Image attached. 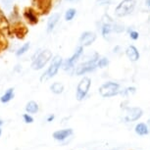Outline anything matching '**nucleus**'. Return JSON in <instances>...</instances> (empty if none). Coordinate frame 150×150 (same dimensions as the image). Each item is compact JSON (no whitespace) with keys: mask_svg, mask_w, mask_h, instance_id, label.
Returning a JSON list of instances; mask_svg holds the SVG:
<instances>
[{"mask_svg":"<svg viewBox=\"0 0 150 150\" xmlns=\"http://www.w3.org/2000/svg\"><path fill=\"white\" fill-rule=\"evenodd\" d=\"M13 97H14V88H9L1 96L0 101H1L2 103H7V102H9Z\"/></svg>","mask_w":150,"mask_h":150,"instance_id":"obj_18","label":"nucleus"},{"mask_svg":"<svg viewBox=\"0 0 150 150\" xmlns=\"http://www.w3.org/2000/svg\"><path fill=\"white\" fill-rule=\"evenodd\" d=\"M62 62H63V60H62L61 56H55V57L52 59L51 64H50L49 68L46 70V72L44 74H42V76L40 77V81H45L54 77L56 74H57L58 70L60 69Z\"/></svg>","mask_w":150,"mask_h":150,"instance_id":"obj_3","label":"nucleus"},{"mask_svg":"<svg viewBox=\"0 0 150 150\" xmlns=\"http://www.w3.org/2000/svg\"><path fill=\"white\" fill-rule=\"evenodd\" d=\"M98 59H99L98 54H95V56L91 59V60L80 64L75 71L76 75L81 76V75H84V74H86V73H89V72L94 71L96 68H97Z\"/></svg>","mask_w":150,"mask_h":150,"instance_id":"obj_4","label":"nucleus"},{"mask_svg":"<svg viewBox=\"0 0 150 150\" xmlns=\"http://www.w3.org/2000/svg\"><path fill=\"white\" fill-rule=\"evenodd\" d=\"M73 134V129H61V131H57L53 134V137L56 140L62 141L68 138L70 135Z\"/></svg>","mask_w":150,"mask_h":150,"instance_id":"obj_15","label":"nucleus"},{"mask_svg":"<svg viewBox=\"0 0 150 150\" xmlns=\"http://www.w3.org/2000/svg\"><path fill=\"white\" fill-rule=\"evenodd\" d=\"M23 118H24V121L26 122L27 124H32L33 122V118L32 117V116H30L28 114H25L24 116H23Z\"/></svg>","mask_w":150,"mask_h":150,"instance_id":"obj_27","label":"nucleus"},{"mask_svg":"<svg viewBox=\"0 0 150 150\" xmlns=\"http://www.w3.org/2000/svg\"><path fill=\"white\" fill-rule=\"evenodd\" d=\"M51 58H52L51 51L50 50H43V51H41L36 56L35 59H33L32 68L33 70H40L49 62Z\"/></svg>","mask_w":150,"mask_h":150,"instance_id":"obj_6","label":"nucleus"},{"mask_svg":"<svg viewBox=\"0 0 150 150\" xmlns=\"http://www.w3.org/2000/svg\"><path fill=\"white\" fill-rule=\"evenodd\" d=\"M129 36H131L132 39L137 40V39H138V36H139V35H138V33L135 32V30H131V32H129Z\"/></svg>","mask_w":150,"mask_h":150,"instance_id":"obj_28","label":"nucleus"},{"mask_svg":"<svg viewBox=\"0 0 150 150\" xmlns=\"http://www.w3.org/2000/svg\"><path fill=\"white\" fill-rule=\"evenodd\" d=\"M1 132H1V129H0V135H1Z\"/></svg>","mask_w":150,"mask_h":150,"instance_id":"obj_34","label":"nucleus"},{"mask_svg":"<svg viewBox=\"0 0 150 150\" xmlns=\"http://www.w3.org/2000/svg\"><path fill=\"white\" fill-rule=\"evenodd\" d=\"M134 93L135 92V87H128V88H126L124 90V91H122V94H124V95H126V94H128V93Z\"/></svg>","mask_w":150,"mask_h":150,"instance_id":"obj_29","label":"nucleus"},{"mask_svg":"<svg viewBox=\"0 0 150 150\" xmlns=\"http://www.w3.org/2000/svg\"><path fill=\"white\" fill-rule=\"evenodd\" d=\"M32 4L39 15H47L52 9L53 0H32Z\"/></svg>","mask_w":150,"mask_h":150,"instance_id":"obj_5","label":"nucleus"},{"mask_svg":"<svg viewBox=\"0 0 150 150\" xmlns=\"http://www.w3.org/2000/svg\"><path fill=\"white\" fill-rule=\"evenodd\" d=\"M10 30H11V33L19 39H24L26 38V35H28V33H29V29L27 28L26 25L23 24V23L20 21L13 23Z\"/></svg>","mask_w":150,"mask_h":150,"instance_id":"obj_8","label":"nucleus"},{"mask_svg":"<svg viewBox=\"0 0 150 150\" xmlns=\"http://www.w3.org/2000/svg\"><path fill=\"white\" fill-rule=\"evenodd\" d=\"M112 30H114V26H112L110 24H104L102 28H101V33H102V35L104 38H106Z\"/></svg>","mask_w":150,"mask_h":150,"instance_id":"obj_22","label":"nucleus"},{"mask_svg":"<svg viewBox=\"0 0 150 150\" xmlns=\"http://www.w3.org/2000/svg\"><path fill=\"white\" fill-rule=\"evenodd\" d=\"M148 126H149V128H150V119H149V121H148Z\"/></svg>","mask_w":150,"mask_h":150,"instance_id":"obj_33","label":"nucleus"},{"mask_svg":"<svg viewBox=\"0 0 150 150\" xmlns=\"http://www.w3.org/2000/svg\"><path fill=\"white\" fill-rule=\"evenodd\" d=\"M83 45H81V46H79L77 49H76V51L72 55V57H70L68 60H66L64 62V64H63L64 70L67 71V70H70L71 68H73L74 65L76 64V62L78 61V59L81 57V54H83Z\"/></svg>","mask_w":150,"mask_h":150,"instance_id":"obj_10","label":"nucleus"},{"mask_svg":"<svg viewBox=\"0 0 150 150\" xmlns=\"http://www.w3.org/2000/svg\"><path fill=\"white\" fill-rule=\"evenodd\" d=\"M26 111L30 114H35L38 111V105L35 101H30L26 106Z\"/></svg>","mask_w":150,"mask_h":150,"instance_id":"obj_19","label":"nucleus"},{"mask_svg":"<svg viewBox=\"0 0 150 150\" xmlns=\"http://www.w3.org/2000/svg\"><path fill=\"white\" fill-rule=\"evenodd\" d=\"M50 89H51V91L53 93H55V94H60V93L63 92L64 86L61 83H54L50 86Z\"/></svg>","mask_w":150,"mask_h":150,"instance_id":"obj_20","label":"nucleus"},{"mask_svg":"<svg viewBox=\"0 0 150 150\" xmlns=\"http://www.w3.org/2000/svg\"><path fill=\"white\" fill-rule=\"evenodd\" d=\"M67 1H72V0H67Z\"/></svg>","mask_w":150,"mask_h":150,"instance_id":"obj_35","label":"nucleus"},{"mask_svg":"<svg viewBox=\"0 0 150 150\" xmlns=\"http://www.w3.org/2000/svg\"><path fill=\"white\" fill-rule=\"evenodd\" d=\"M95 4L97 6H106V5L112 4V0H97L95 2Z\"/></svg>","mask_w":150,"mask_h":150,"instance_id":"obj_26","label":"nucleus"},{"mask_svg":"<svg viewBox=\"0 0 150 150\" xmlns=\"http://www.w3.org/2000/svg\"><path fill=\"white\" fill-rule=\"evenodd\" d=\"M90 84H91V81H90L89 78L83 77L81 80L80 83L78 84V88H77V99L79 101L86 98V94L88 93Z\"/></svg>","mask_w":150,"mask_h":150,"instance_id":"obj_7","label":"nucleus"},{"mask_svg":"<svg viewBox=\"0 0 150 150\" xmlns=\"http://www.w3.org/2000/svg\"><path fill=\"white\" fill-rule=\"evenodd\" d=\"M76 14H77L76 9L70 8V9H68L66 11V13H65V20H66V21H72L74 19V17L76 16Z\"/></svg>","mask_w":150,"mask_h":150,"instance_id":"obj_23","label":"nucleus"},{"mask_svg":"<svg viewBox=\"0 0 150 150\" xmlns=\"http://www.w3.org/2000/svg\"><path fill=\"white\" fill-rule=\"evenodd\" d=\"M10 25L9 22L6 18V16L4 15L3 11L0 9V32H2L4 35H10L11 36V30H10Z\"/></svg>","mask_w":150,"mask_h":150,"instance_id":"obj_13","label":"nucleus"},{"mask_svg":"<svg viewBox=\"0 0 150 150\" xmlns=\"http://www.w3.org/2000/svg\"><path fill=\"white\" fill-rule=\"evenodd\" d=\"M126 117L124 120L126 122H134L138 120L142 116V110L139 107H132V108H127L126 109Z\"/></svg>","mask_w":150,"mask_h":150,"instance_id":"obj_11","label":"nucleus"},{"mask_svg":"<svg viewBox=\"0 0 150 150\" xmlns=\"http://www.w3.org/2000/svg\"><path fill=\"white\" fill-rule=\"evenodd\" d=\"M135 132L139 135H145L149 132L148 131V127L146 126L145 124L143 123H140L135 126Z\"/></svg>","mask_w":150,"mask_h":150,"instance_id":"obj_17","label":"nucleus"},{"mask_svg":"<svg viewBox=\"0 0 150 150\" xmlns=\"http://www.w3.org/2000/svg\"><path fill=\"white\" fill-rule=\"evenodd\" d=\"M30 46V43H25L21 48H19L18 51L16 52V55L19 57V56H21V55H23V54H25V53H26V52L28 51V50H29Z\"/></svg>","mask_w":150,"mask_h":150,"instance_id":"obj_24","label":"nucleus"},{"mask_svg":"<svg viewBox=\"0 0 150 150\" xmlns=\"http://www.w3.org/2000/svg\"><path fill=\"white\" fill-rule=\"evenodd\" d=\"M108 64H109V60L107 58L103 57V58L98 59L97 67H99V68H105V67L108 66Z\"/></svg>","mask_w":150,"mask_h":150,"instance_id":"obj_25","label":"nucleus"},{"mask_svg":"<svg viewBox=\"0 0 150 150\" xmlns=\"http://www.w3.org/2000/svg\"><path fill=\"white\" fill-rule=\"evenodd\" d=\"M8 47V40L5 38V35L2 32H0V53L6 50Z\"/></svg>","mask_w":150,"mask_h":150,"instance_id":"obj_21","label":"nucleus"},{"mask_svg":"<svg viewBox=\"0 0 150 150\" xmlns=\"http://www.w3.org/2000/svg\"><path fill=\"white\" fill-rule=\"evenodd\" d=\"M120 93V84L113 81L103 83L99 87V94L104 98H109Z\"/></svg>","mask_w":150,"mask_h":150,"instance_id":"obj_2","label":"nucleus"},{"mask_svg":"<svg viewBox=\"0 0 150 150\" xmlns=\"http://www.w3.org/2000/svg\"><path fill=\"white\" fill-rule=\"evenodd\" d=\"M135 5H137V1L135 0H123L120 4L116 7L115 14L117 17L123 18L132 14L134 12Z\"/></svg>","mask_w":150,"mask_h":150,"instance_id":"obj_1","label":"nucleus"},{"mask_svg":"<svg viewBox=\"0 0 150 150\" xmlns=\"http://www.w3.org/2000/svg\"><path fill=\"white\" fill-rule=\"evenodd\" d=\"M96 39V35L92 32H84L80 38V42L83 46H89Z\"/></svg>","mask_w":150,"mask_h":150,"instance_id":"obj_12","label":"nucleus"},{"mask_svg":"<svg viewBox=\"0 0 150 150\" xmlns=\"http://www.w3.org/2000/svg\"><path fill=\"white\" fill-rule=\"evenodd\" d=\"M126 54L132 62H137L139 59V52L134 45H129L126 50Z\"/></svg>","mask_w":150,"mask_h":150,"instance_id":"obj_14","label":"nucleus"},{"mask_svg":"<svg viewBox=\"0 0 150 150\" xmlns=\"http://www.w3.org/2000/svg\"><path fill=\"white\" fill-rule=\"evenodd\" d=\"M23 17L26 22L30 26H35L38 24V13L33 7H26L23 11Z\"/></svg>","mask_w":150,"mask_h":150,"instance_id":"obj_9","label":"nucleus"},{"mask_svg":"<svg viewBox=\"0 0 150 150\" xmlns=\"http://www.w3.org/2000/svg\"><path fill=\"white\" fill-rule=\"evenodd\" d=\"M2 125H3V121L0 120V126H2Z\"/></svg>","mask_w":150,"mask_h":150,"instance_id":"obj_32","label":"nucleus"},{"mask_svg":"<svg viewBox=\"0 0 150 150\" xmlns=\"http://www.w3.org/2000/svg\"><path fill=\"white\" fill-rule=\"evenodd\" d=\"M54 120V115H50L49 117L47 118V122H51Z\"/></svg>","mask_w":150,"mask_h":150,"instance_id":"obj_31","label":"nucleus"},{"mask_svg":"<svg viewBox=\"0 0 150 150\" xmlns=\"http://www.w3.org/2000/svg\"><path fill=\"white\" fill-rule=\"evenodd\" d=\"M145 5H146L147 9H148L150 12V0H145Z\"/></svg>","mask_w":150,"mask_h":150,"instance_id":"obj_30","label":"nucleus"},{"mask_svg":"<svg viewBox=\"0 0 150 150\" xmlns=\"http://www.w3.org/2000/svg\"><path fill=\"white\" fill-rule=\"evenodd\" d=\"M61 15L59 13H53L51 16H50L49 20L47 22V33H51L53 30H54L55 26L57 25L58 21L60 20Z\"/></svg>","mask_w":150,"mask_h":150,"instance_id":"obj_16","label":"nucleus"}]
</instances>
